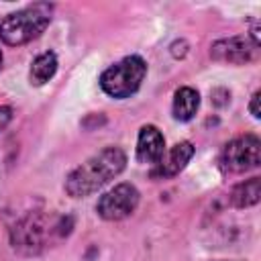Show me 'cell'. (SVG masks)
Wrapping results in <instances>:
<instances>
[{"mask_svg": "<svg viewBox=\"0 0 261 261\" xmlns=\"http://www.w3.org/2000/svg\"><path fill=\"white\" fill-rule=\"evenodd\" d=\"M200 106V96L194 88H179L175 92V98H173V106H171V112H173V118L175 120H190L194 118L196 110Z\"/></svg>", "mask_w": 261, "mask_h": 261, "instance_id": "cell-10", "label": "cell"}, {"mask_svg": "<svg viewBox=\"0 0 261 261\" xmlns=\"http://www.w3.org/2000/svg\"><path fill=\"white\" fill-rule=\"evenodd\" d=\"M126 165V155L118 147H106L92 155L80 167H75L65 179V192L73 198L94 194L112 177H116Z\"/></svg>", "mask_w": 261, "mask_h": 261, "instance_id": "cell-1", "label": "cell"}, {"mask_svg": "<svg viewBox=\"0 0 261 261\" xmlns=\"http://www.w3.org/2000/svg\"><path fill=\"white\" fill-rule=\"evenodd\" d=\"M165 153V139L159 133L157 126L147 124L139 133V143H137V159L141 163H151L155 165Z\"/></svg>", "mask_w": 261, "mask_h": 261, "instance_id": "cell-9", "label": "cell"}, {"mask_svg": "<svg viewBox=\"0 0 261 261\" xmlns=\"http://www.w3.org/2000/svg\"><path fill=\"white\" fill-rule=\"evenodd\" d=\"M145 73H147L145 61L137 55H130V57H124L122 61L110 65L100 75V86L112 98H128L130 94H135L139 90Z\"/></svg>", "mask_w": 261, "mask_h": 261, "instance_id": "cell-3", "label": "cell"}, {"mask_svg": "<svg viewBox=\"0 0 261 261\" xmlns=\"http://www.w3.org/2000/svg\"><path fill=\"white\" fill-rule=\"evenodd\" d=\"M194 155V145L190 141H181L169 149V153H163V157L155 163V169L151 171L153 177H173L177 175L188 161Z\"/></svg>", "mask_w": 261, "mask_h": 261, "instance_id": "cell-8", "label": "cell"}, {"mask_svg": "<svg viewBox=\"0 0 261 261\" xmlns=\"http://www.w3.org/2000/svg\"><path fill=\"white\" fill-rule=\"evenodd\" d=\"M10 118H12V110L8 106H0V130L10 122Z\"/></svg>", "mask_w": 261, "mask_h": 261, "instance_id": "cell-13", "label": "cell"}, {"mask_svg": "<svg viewBox=\"0 0 261 261\" xmlns=\"http://www.w3.org/2000/svg\"><path fill=\"white\" fill-rule=\"evenodd\" d=\"M255 45L247 39V37H228V39H220L212 45V59L216 61H224V63H249L255 57Z\"/></svg>", "mask_w": 261, "mask_h": 261, "instance_id": "cell-7", "label": "cell"}, {"mask_svg": "<svg viewBox=\"0 0 261 261\" xmlns=\"http://www.w3.org/2000/svg\"><path fill=\"white\" fill-rule=\"evenodd\" d=\"M261 196V179L259 177H251L247 181H241L232 188L230 192V202L237 208H249L253 204L259 202Z\"/></svg>", "mask_w": 261, "mask_h": 261, "instance_id": "cell-11", "label": "cell"}, {"mask_svg": "<svg viewBox=\"0 0 261 261\" xmlns=\"http://www.w3.org/2000/svg\"><path fill=\"white\" fill-rule=\"evenodd\" d=\"M57 230V224H51L47 220V216L39 214V212H31L27 214L24 218H20L14 228H12V245L14 249L27 253V255H33V253H39L45 243H47V237Z\"/></svg>", "mask_w": 261, "mask_h": 261, "instance_id": "cell-4", "label": "cell"}, {"mask_svg": "<svg viewBox=\"0 0 261 261\" xmlns=\"http://www.w3.org/2000/svg\"><path fill=\"white\" fill-rule=\"evenodd\" d=\"M55 69H57V57H55V53H51V51L41 53L33 61V65H31V73H29L31 75V84L43 86L45 82H49L53 77Z\"/></svg>", "mask_w": 261, "mask_h": 261, "instance_id": "cell-12", "label": "cell"}, {"mask_svg": "<svg viewBox=\"0 0 261 261\" xmlns=\"http://www.w3.org/2000/svg\"><path fill=\"white\" fill-rule=\"evenodd\" d=\"M251 114L255 116V118H259V92H255L253 94V98H251Z\"/></svg>", "mask_w": 261, "mask_h": 261, "instance_id": "cell-14", "label": "cell"}, {"mask_svg": "<svg viewBox=\"0 0 261 261\" xmlns=\"http://www.w3.org/2000/svg\"><path fill=\"white\" fill-rule=\"evenodd\" d=\"M222 169L230 173H243L259 165V139L255 135L237 137L230 141L220 157Z\"/></svg>", "mask_w": 261, "mask_h": 261, "instance_id": "cell-5", "label": "cell"}, {"mask_svg": "<svg viewBox=\"0 0 261 261\" xmlns=\"http://www.w3.org/2000/svg\"><path fill=\"white\" fill-rule=\"evenodd\" d=\"M51 20L49 4H33L18 12L8 14L0 22V41L6 45H24L37 39Z\"/></svg>", "mask_w": 261, "mask_h": 261, "instance_id": "cell-2", "label": "cell"}, {"mask_svg": "<svg viewBox=\"0 0 261 261\" xmlns=\"http://www.w3.org/2000/svg\"><path fill=\"white\" fill-rule=\"evenodd\" d=\"M0 65H2V53H0Z\"/></svg>", "mask_w": 261, "mask_h": 261, "instance_id": "cell-15", "label": "cell"}, {"mask_svg": "<svg viewBox=\"0 0 261 261\" xmlns=\"http://www.w3.org/2000/svg\"><path fill=\"white\" fill-rule=\"evenodd\" d=\"M139 204V192L130 184H118L98 200V214L104 220H122L135 212Z\"/></svg>", "mask_w": 261, "mask_h": 261, "instance_id": "cell-6", "label": "cell"}]
</instances>
